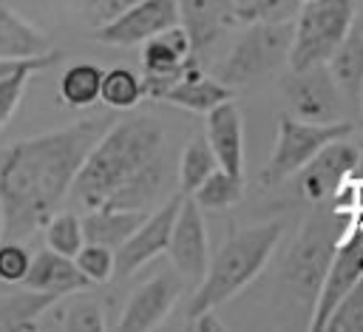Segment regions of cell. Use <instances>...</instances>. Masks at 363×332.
Masks as SVG:
<instances>
[{
    "label": "cell",
    "instance_id": "obj_1",
    "mask_svg": "<svg viewBox=\"0 0 363 332\" xmlns=\"http://www.w3.org/2000/svg\"><path fill=\"white\" fill-rule=\"evenodd\" d=\"M108 119H77L68 128L20 139L0 153V213L3 238L26 241L57 213L71 184L105 133Z\"/></svg>",
    "mask_w": 363,
    "mask_h": 332
},
{
    "label": "cell",
    "instance_id": "obj_41",
    "mask_svg": "<svg viewBox=\"0 0 363 332\" xmlns=\"http://www.w3.org/2000/svg\"><path fill=\"white\" fill-rule=\"evenodd\" d=\"M0 238H3V213H0Z\"/></svg>",
    "mask_w": 363,
    "mask_h": 332
},
{
    "label": "cell",
    "instance_id": "obj_40",
    "mask_svg": "<svg viewBox=\"0 0 363 332\" xmlns=\"http://www.w3.org/2000/svg\"><path fill=\"white\" fill-rule=\"evenodd\" d=\"M360 125H363V85H360Z\"/></svg>",
    "mask_w": 363,
    "mask_h": 332
},
{
    "label": "cell",
    "instance_id": "obj_39",
    "mask_svg": "<svg viewBox=\"0 0 363 332\" xmlns=\"http://www.w3.org/2000/svg\"><path fill=\"white\" fill-rule=\"evenodd\" d=\"M354 179H363V142L357 148V167H354Z\"/></svg>",
    "mask_w": 363,
    "mask_h": 332
},
{
    "label": "cell",
    "instance_id": "obj_38",
    "mask_svg": "<svg viewBox=\"0 0 363 332\" xmlns=\"http://www.w3.org/2000/svg\"><path fill=\"white\" fill-rule=\"evenodd\" d=\"M26 60H0V79L6 77V74H11L14 68H20Z\"/></svg>",
    "mask_w": 363,
    "mask_h": 332
},
{
    "label": "cell",
    "instance_id": "obj_19",
    "mask_svg": "<svg viewBox=\"0 0 363 332\" xmlns=\"http://www.w3.org/2000/svg\"><path fill=\"white\" fill-rule=\"evenodd\" d=\"M224 99H233V88L224 85L218 77L204 74L199 60H193L184 68V74L170 85V91L162 96V102L193 111V114H207L216 105H221Z\"/></svg>",
    "mask_w": 363,
    "mask_h": 332
},
{
    "label": "cell",
    "instance_id": "obj_21",
    "mask_svg": "<svg viewBox=\"0 0 363 332\" xmlns=\"http://www.w3.org/2000/svg\"><path fill=\"white\" fill-rule=\"evenodd\" d=\"M40 329H74V332H99L105 326V315L99 301L82 295V289L60 295L43 315H40Z\"/></svg>",
    "mask_w": 363,
    "mask_h": 332
},
{
    "label": "cell",
    "instance_id": "obj_16",
    "mask_svg": "<svg viewBox=\"0 0 363 332\" xmlns=\"http://www.w3.org/2000/svg\"><path fill=\"white\" fill-rule=\"evenodd\" d=\"M207 142L218 159V167L244 176V119L233 99H224L207 111Z\"/></svg>",
    "mask_w": 363,
    "mask_h": 332
},
{
    "label": "cell",
    "instance_id": "obj_33",
    "mask_svg": "<svg viewBox=\"0 0 363 332\" xmlns=\"http://www.w3.org/2000/svg\"><path fill=\"white\" fill-rule=\"evenodd\" d=\"M323 329H329V332H363V275L337 301V306L326 318Z\"/></svg>",
    "mask_w": 363,
    "mask_h": 332
},
{
    "label": "cell",
    "instance_id": "obj_20",
    "mask_svg": "<svg viewBox=\"0 0 363 332\" xmlns=\"http://www.w3.org/2000/svg\"><path fill=\"white\" fill-rule=\"evenodd\" d=\"M167 182H170V165H167V153H162L159 159L145 165L136 176H130L122 187H116L102 207L150 213L159 201V193L167 187Z\"/></svg>",
    "mask_w": 363,
    "mask_h": 332
},
{
    "label": "cell",
    "instance_id": "obj_31",
    "mask_svg": "<svg viewBox=\"0 0 363 332\" xmlns=\"http://www.w3.org/2000/svg\"><path fill=\"white\" fill-rule=\"evenodd\" d=\"M301 3L298 0H233L235 23H284L295 20Z\"/></svg>",
    "mask_w": 363,
    "mask_h": 332
},
{
    "label": "cell",
    "instance_id": "obj_32",
    "mask_svg": "<svg viewBox=\"0 0 363 332\" xmlns=\"http://www.w3.org/2000/svg\"><path fill=\"white\" fill-rule=\"evenodd\" d=\"M45 244L54 253L74 258L79 253V247L85 244L82 216H77V213H54L45 221Z\"/></svg>",
    "mask_w": 363,
    "mask_h": 332
},
{
    "label": "cell",
    "instance_id": "obj_25",
    "mask_svg": "<svg viewBox=\"0 0 363 332\" xmlns=\"http://www.w3.org/2000/svg\"><path fill=\"white\" fill-rule=\"evenodd\" d=\"M57 298L48 292H37V289H23L14 295H3L0 298V332H11V329H40V315L54 304Z\"/></svg>",
    "mask_w": 363,
    "mask_h": 332
},
{
    "label": "cell",
    "instance_id": "obj_6",
    "mask_svg": "<svg viewBox=\"0 0 363 332\" xmlns=\"http://www.w3.org/2000/svg\"><path fill=\"white\" fill-rule=\"evenodd\" d=\"M354 23V0H309L295 14L289 68L323 65L332 60Z\"/></svg>",
    "mask_w": 363,
    "mask_h": 332
},
{
    "label": "cell",
    "instance_id": "obj_29",
    "mask_svg": "<svg viewBox=\"0 0 363 332\" xmlns=\"http://www.w3.org/2000/svg\"><path fill=\"white\" fill-rule=\"evenodd\" d=\"M145 99V82L142 74L130 71V68H108L102 74V91H99V102H105L113 111H130Z\"/></svg>",
    "mask_w": 363,
    "mask_h": 332
},
{
    "label": "cell",
    "instance_id": "obj_7",
    "mask_svg": "<svg viewBox=\"0 0 363 332\" xmlns=\"http://www.w3.org/2000/svg\"><path fill=\"white\" fill-rule=\"evenodd\" d=\"M352 136V122L335 119V122H306L292 114H284L278 119V139L267 159V167L261 173L264 184H278L289 176H295L320 148H326L335 139Z\"/></svg>",
    "mask_w": 363,
    "mask_h": 332
},
{
    "label": "cell",
    "instance_id": "obj_5",
    "mask_svg": "<svg viewBox=\"0 0 363 332\" xmlns=\"http://www.w3.org/2000/svg\"><path fill=\"white\" fill-rule=\"evenodd\" d=\"M292 31H295V20L250 23L244 34L235 40L233 51L216 65L213 77H218L230 88H238L275 74L281 65L289 62Z\"/></svg>",
    "mask_w": 363,
    "mask_h": 332
},
{
    "label": "cell",
    "instance_id": "obj_22",
    "mask_svg": "<svg viewBox=\"0 0 363 332\" xmlns=\"http://www.w3.org/2000/svg\"><path fill=\"white\" fill-rule=\"evenodd\" d=\"M48 51H54L48 37L11 6L0 3V60H31Z\"/></svg>",
    "mask_w": 363,
    "mask_h": 332
},
{
    "label": "cell",
    "instance_id": "obj_28",
    "mask_svg": "<svg viewBox=\"0 0 363 332\" xmlns=\"http://www.w3.org/2000/svg\"><path fill=\"white\" fill-rule=\"evenodd\" d=\"M190 196L201 210H227L244 199V176L216 167Z\"/></svg>",
    "mask_w": 363,
    "mask_h": 332
},
{
    "label": "cell",
    "instance_id": "obj_17",
    "mask_svg": "<svg viewBox=\"0 0 363 332\" xmlns=\"http://www.w3.org/2000/svg\"><path fill=\"white\" fill-rule=\"evenodd\" d=\"M179 23L190 34L193 54H201L235 23L233 0H179Z\"/></svg>",
    "mask_w": 363,
    "mask_h": 332
},
{
    "label": "cell",
    "instance_id": "obj_8",
    "mask_svg": "<svg viewBox=\"0 0 363 332\" xmlns=\"http://www.w3.org/2000/svg\"><path fill=\"white\" fill-rule=\"evenodd\" d=\"M363 275V216H354L352 224L346 227V233L340 236L335 255L329 261V270L323 275L320 292L315 298L312 315H309V329L312 332H323L326 318L332 315V309L337 306V301L354 287V281Z\"/></svg>",
    "mask_w": 363,
    "mask_h": 332
},
{
    "label": "cell",
    "instance_id": "obj_37",
    "mask_svg": "<svg viewBox=\"0 0 363 332\" xmlns=\"http://www.w3.org/2000/svg\"><path fill=\"white\" fill-rule=\"evenodd\" d=\"M187 329H193V332H218V329H224V323L216 318V309H207V312H199V315L187 318Z\"/></svg>",
    "mask_w": 363,
    "mask_h": 332
},
{
    "label": "cell",
    "instance_id": "obj_18",
    "mask_svg": "<svg viewBox=\"0 0 363 332\" xmlns=\"http://www.w3.org/2000/svg\"><path fill=\"white\" fill-rule=\"evenodd\" d=\"M23 287L60 298V295H68V292L91 287V281L79 272L74 258L60 255L51 247H45V250L31 255V264H28V272L23 278Z\"/></svg>",
    "mask_w": 363,
    "mask_h": 332
},
{
    "label": "cell",
    "instance_id": "obj_30",
    "mask_svg": "<svg viewBox=\"0 0 363 332\" xmlns=\"http://www.w3.org/2000/svg\"><path fill=\"white\" fill-rule=\"evenodd\" d=\"M216 167H218V159H216L207 136H193L179 156V190L184 196H190Z\"/></svg>",
    "mask_w": 363,
    "mask_h": 332
},
{
    "label": "cell",
    "instance_id": "obj_34",
    "mask_svg": "<svg viewBox=\"0 0 363 332\" xmlns=\"http://www.w3.org/2000/svg\"><path fill=\"white\" fill-rule=\"evenodd\" d=\"M74 261H77L79 272H82L91 284H105V281H111V278L116 275V255H113V250L105 247V244H91V241H85V244L79 247V253L74 255Z\"/></svg>",
    "mask_w": 363,
    "mask_h": 332
},
{
    "label": "cell",
    "instance_id": "obj_4",
    "mask_svg": "<svg viewBox=\"0 0 363 332\" xmlns=\"http://www.w3.org/2000/svg\"><path fill=\"white\" fill-rule=\"evenodd\" d=\"M352 218L354 216L337 213V210L309 216L281 264V284L306 309V315H312V306L320 292L329 261L335 255V247L346 233V227L352 224Z\"/></svg>",
    "mask_w": 363,
    "mask_h": 332
},
{
    "label": "cell",
    "instance_id": "obj_10",
    "mask_svg": "<svg viewBox=\"0 0 363 332\" xmlns=\"http://www.w3.org/2000/svg\"><path fill=\"white\" fill-rule=\"evenodd\" d=\"M284 96L292 116L306 122H335L340 119L343 91L337 88L329 65L289 68L284 79Z\"/></svg>",
    "mask_w": 363,
    "mask_h": 332
},
{
    "label": "cell",
    "instance_id": "obj_26",
    "mask_svg": "<svg viewBox=\"0 0 363 332\" xmlns=\"http://www.w3.org/2000/svg\"><path fill=\"white\" fill-rule=\"evenodd\" d=\"M102 68L94 62H74L60 77V99L68 108H91L99 102L102 91Z\"/></svg>",
    "mask_w": 363,
    "mask_h": 332
},
{
    "label": "cell",
    "instance_id": "obj_24",
    "mask_svg": "<svg viewBox=\"0 0 363 332\" xmlns=\"http://www.w3.org/2000/svg\"><path fill=\"white\" fill-rule=\"evenodd\" d=\"M337 88L343 91V96H360V85H363V23H352L349 34L343 37V43L337 45V51L332 54V60L326 62Z\"/></svg>",
    "mask_w": 363,
    "mask_h": 332
},
{
    "label": "cell",
    "instance_id": "obj_13",
    "mask_svg": "<svg viewBox=\"0 0 363 332\" xmlns=\"http://www.w3.org/2000/svg\"><path fill=\"white\" fill-rule=\"evenodd\" d=\"M179 23V0H139L111 23L91 31L105 45H136Z\"/></svg>",
    "mask_w": 363,
    "mask_h": 332
},
{
    "label": "cell",
    "instance_id": "obj_15",
    "mask_svg": "<svg viewBox=\"0 0 363 332\" xmlns=\"http://www.w3.org/2000/svg\"><path fill=\"white\" fill-rule=\"evenodd\" d=\"M357 167V148H352L346 139H335L326 148H320L295 176H298V190L309 201H323L332 199L335 190L354 176Z\"/></svg>",
    "mask_w": 363,
    "mask_h": 332
},
{
    "label": "cell",
    "instance_id": "obj_2",
    "mask_svg": "<svg viewBox=\"0 0 363 332\" xmlns=\"http://www.w3.org/2000/svg\"><path fill=\"white\" fill-rule=\"evenodd\" d=\"M164 153V128L150 114H133L105 128L88 150L71 193L82 207H102L108 196Z\"/></svg>",
    "mask_w": 363,
    "mask_h": 332
},
{
    "label": "cell",
    "instance_id": "obj_14",
    "mask_svg": "<svg viewBox=\"0 0 363 332\" xmlns=\"http://www.w3.org/2000/svg\"><path fill=\"white\" fill-rule=\"evenodd\" d=\"M184 287V278L170 267L159 275H153L150 281H145L125 304L119 321L113 329L122 332H147V329H159V323L170 315L173 304L179 301Z\"/></svg>",
    "mask_w": 363,
    "mask_h": 332
},
{
    "label": "cell",
    "instance_id": "obj_42",
    "mask_svg": "<svg viewBox=\"0 0 363 332\" xmlns=\"http://www.w3.org/2000/svg\"><path fill=\"white\" fill-rule=\"evenodd\" d=\"M298 3H309V0H298Z\"/></svg>",
    "mask_w": 363,
    "mask_h": 332
},
{
    "label": "cell",
    "instance_id": "obj_9",
    "mask_svg": "<svg viewBox=\"0 0 363 332\" xmlns=\"http://www.w3.org/2000/svg\"><path fill=\"white\" fill-rule=\"evenodd\" d=\"M199 60L193 54L190 34L184 31L182 23L147 37L142 43V82H145V96L162 99L170 85L184 74V68Z\"/></svg>",
    "mask_w": 363,
    "mask_h": 332
},
{
    "label": "cell",
    "instance_id": "obj_36",
    "mask_svg": "<svg viewBox=\"0 0 363 332\" xmlns=\"http://www.w3.org/2000/svg\"><path fill=\"white\" fill-rule=\"evenodd\" d=\"M133 3H139V0H79V11L91 28H99V26L111 23L113 17H119L125 9H130Z\"/></svg>",
    "mask_w": 363,
    "mask_h": 332
},
{
    "label": "cell",
    "instance_id": "obj_27",
    "mask_svg": "<svg viewBox=\"0 0 363 332\" xmlns=\"http://www.w3.org/2000/svg\"><path fill=\"white\" fill-rule=\"evenodd\" d=\"M57 60H60V51H48V54H43V57H31V60H26L20 68H14L11 74H6V77L0 79V131L9 125V119H11L14 111L20 108L23 94H26V85H28V77H34V74L43 71V68L57 65Z\"/></svg>",
    "mask_w": 363,
    "mask_h": 332
},
{
    "label": "cell",
    "instance_id": "obj_35",
    "mask_svg": "<svg viewBox=\"0 0 363 332\" xmlns=\"http://www.w3.org/2000/svg\"><path fill=\"white\" fill-rule=\"evenodd\" d=\"M31 264V253L23 241L0 238V281L3 284H23Z\"/></svg>",
    "mask_w": 363,
    "mask_h": 332
},
{
    "label": "cell",
    "instance_id": "obj_12",
    "mask_svg": "<svg viewBox=\"0 0 363 332\" xmlns=\"http://www.w3.org/2000/svg\"><path fill=\"white\" fill-rule=\"evenodd\" d=\"M164 253L170 258V267L184 278V284H199L204 278L207 264H210L207 230H204V213L193 201V196L182 199Z\"/></svg>",
    "mask_w": 363,
    "mask_h": 332
},
{
    "label": "cell",
    "instance_id": "obj_23",
    "mask_svg": "<svg viewBox=\"0 0 363 332\" xmlns=\"http://www.w3.org/2000/svg\"><path fill=\"white\" fill-rule=\"evenodd\" d=\"M147 213L139 210H113V207H91L82 216V233L91 244H105L111 250L122 247L125 238L142 224Z\"/></svg>",
    "mask_w": 363,
    "mask_h": 332
},
{
    "label": "cell",
    "instance_id": "obj_11",
    "mask_svg": "<svg viewBox=\"0 0 363 332\" xmlns=\"http://www.w3.org/2000/svg\"><path fill=\"white\" fill-rule=\"evenodd\" d=\"M182 199H184V193L176 190L162 207H153L142 218V224L125 238L122 247L113 250V255H116V278L133 275L139 267H145L150 258H156V255H162L167 250L170 230H173L176 213L182 207Z\"/></svg>",
    "mask_w": 363,
    "mask_h": 332
},
{
    "label": "cell",
    "instance_id": "obj_3",
    "mask_svg": "<svg viewBox=\"0 0 363 332\" xmlns=\"http://www.w3.org/2000/svg\"><path fill=\"white\" fill-rule=\"evenodd\" d=\"M281 233H284L281 221H264V224L235 230L210 258L204 278L196 284V292L187 304V318L227 304L250 281H255L258 272L272 258L281 241Z\"/></svg>",
    "mask_w": 363,
    "mask_h": 332
}]
</instances>
